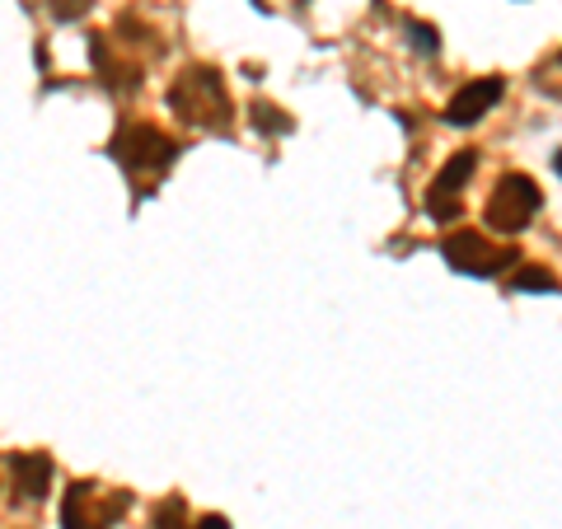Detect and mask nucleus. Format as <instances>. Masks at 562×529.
Returning <instances> with one entry per match:
<instances>
[{
	"mask_svg": "<svg viewBox=\"0 0 562 529\" xmlns=\"http://www.w3.org/2000/svg\"><path fill=\"white\" fill-rule=\"evenodd\" d=\"M169 109L179 113L183 122H192V127H231V94H225L221 76L211 66H188L179 80H173L169 90Z\"/></svg>",
	"mask_w": 562,
	"mask_h": 529,
	"instance_id": "nucleus-1",
	"label": "nucleus"
},
{
	"mask_svg": "<svg viewBox=\"0 0 562 529\" xmlns=\"http://www.w3.org/2000/svg\"><path fill=\"white\" fill-rule=\"evenodd\" d=\"M113 155H117V165L122 169H132V173H160L173 165V155H179V146L160 132V127H150V122H122L117 136H113Z\"/></svg>",
	"mask_w": 562,
	"mask_h": 529,
	"instance_id": "nucleus-2",
	"label": "nucleus"
},
{
	"mask_svg": "<svg viewBox=\"0 0 562 529\" xmlns=\"http://www.w3.org/2000/svg\"><path fill=\"white\" fill-rule=\"evenodd\" d=\"M539 188L535 179H525V173H506V179L492 188V202H487V225L492 230H502V235H516L525 230V225L535 221V211H539Z\"/></svg>",
	"mask_w": 562,
	"mask_h": 529,
	"instance_id": "nucleus-3",
	"label": "nucleus"
},
{
	"mask_svg": "<svg viewBox=\"0 0 562 529\" xmlns=\"http://www.w3.org/2000/svg\"><path fill=\"white\" fill-rule=\"evenodd\" d=\"M441 254L454 272H473V277H497L506 262H516L512 249H497V244H487L479 230H460L441 244Z\"/></svg>",
	"mask_w": 562,
	"mask_h": 529,
	"instance_id": "nucleus-4",
	"label": "nucleus"
},
{
	"mask_svg": "<svg viewBox=\"0 0 562 529\" xmlns=\"http://www.w3.org/2000/svg\"><path fill=\"white\" fill-rule=\"evenodd\" d=\"M473 169H479V155H473V150H454L450 160L441 165V173H436L431 188H427V211L436 221H454V216H460V188L473 179Z\"/></svg>",
	"mask_w": 562,
	"mask_h": 529,
	"instance_id": "nucleus-5",
	"label": "nucleus"
},
{
	"mask_svg": "<svg viewBox=\"0 0 562 529\" xmlns=\"http://www.w3.org/2000/svg\"><path fill=\"white\" fill-rule=\"evenodd\" d=\"M94 502H99V492L90 483H70L66 502H61V529H109L122 516V506H127V497H113L103 510Z\"/></svg>",
	"mask_w": 562,
	"mask_h": 529,
	"instance_id": "nucleus-6",
	"label": "nucleus"
},
{
	"mask_svg": "<svg viewBox=\"0 0 562 529\" xmlns=\"http://www.w3.org/2000/svg\"><path fill=\"white\" fill-rule=\"evenodd\" d=\"M502 94H506V85H502L497 76L469 80L464 90L446 103V122H450V127H473V122H483L492 109H497Z\"/></svg>",
	"mask_w": 562,
	"mask_h": 529,
	"instance_id": "nucleus-7",
	"label": "nucleus"
},
{
	"mask_svg": "<svg viewBox=\"0 0 562 529\" xmlns=\"http://www.w3.org/2000/svg\"><path fill=\"white\" fill-rule=\"evenodd\" d=\"M14 487L24 492L29 502H43L47 487H52V460L47 454H14Z\"/></svg>",
	"mask_w": 562,
	"mask_h": 529,
	"instance_id": "nucleus-8",
	"label": "nucleus"
},
{
	"mask_svg": "<svg viewBox=\"0 0 562 529\" xmlns=\"http://www.w3.org/2000/svg\"><path fill=\"white\" fill-rule=\"evenodd\" d=\"M512 286L516 291H543V295H553L558 291V277L549 268H535V262H520L516 277H512Z\"/></svg>",
	"mask_w": 562,
	"mask_h": 529,
	"instance_id": "nucleus-9",
	"label": "nucleus"
},
{
	"mask_svg": "<svg viewBox=\"0 0 562 529\" xmlns=\"http://www.w3.org/2000/svg\"><path fill=\"white\" fill-rule=\"evenodd\" d=\"M254 127L258 132H268V136H277V132H291V117L277 109V103H254Z\"/></svg>",
	"mask_w": 562,
	"mask_h": 529,
	"instance_id": "nucleus-10",
	"label": "nucleus"
},
{
	"mask_svg": "<svg viewBox=\"0 0 562 529\" xmlns=\"http://www.w3.org/2000/svg\"><path fill=\"white\" fill-rule=\"evenodd\" d=\"M183 525H188V506H183V497H169V502L155 506V529H183Z\"/></svg>",
	"mask_w": 562,
	"mask_h": 529,
	"instance_id": "nucleus-11",
	"label": "nucleus"
},
{
	"mask_svg": "<svg viewBox=\"0 0 562 529\" xmlns=\"http://www.w3.org/2000/svg\"><path fill=\"white\" fill-rule=\"evenodd\" d=\"M408 33H413V47L417 52H436V47H441V33L427 29V24H408Z\"/></svg>",
	"mask_w": 562,
	"mask_h": 529,
	"instance_id": "nucleus-12",
	"label": "nucleus"
},
{
	"mask_svg": "<svg viewBox=\"0 0 562 529\" xmlns=\"http://www.w3.org/2000/svg\"><path fill=\"white\" fill-rule=\"evenodd\" d=\"M192 529H231V520H225V516H202Z\"/></svg>",
	"mask_w": 562,
	"mask_h": 529,
	"instance_id": "nucleus-13",
	"label": "nucleus"
},
{
	"mask_svg": "<svg viewBox=\"0 0 562 529\" xmlns=\"http://www.w3.org/2000/svg\"><path fill=\"white\" fill-rule=\"evenodd\" d=\"M553 169H558V173H562V150H558V160H553Z\"/></svg>",
	"mask_w": 562,
	"mask_h": 529,
	"instance_id": "nucleus-14",
	"label": "nucleus"
}]
</instances>
